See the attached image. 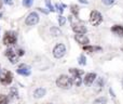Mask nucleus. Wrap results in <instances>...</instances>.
I'll list each match as a JSON object with an SVG mask.
<instances>
[{"label":"nucleus","instance_id":"obj_28","mask_svg":"<svg viewBox=\"0 0 123 104\" xmlns=\"http://www.w3.org/2000/svg\"><path fill=\"white\" fill-rule=\"evenodd\" d=\"M11 93H12L13 97H17V90L15 89V88H12V89H11Z\"/></svg>","mask_w":123,"mask_h":104},{"label":"nucleus","instance_id":"obj_7","mask_svg":"<svg viewBox=\"0 0 123 104\" xmlns=\"http://www.w3.org/2000/svg\"><path fill=\"white\" fill-rule=\"evenodd\" d=\"M39 22V15L37 12H31L27 17H26V24L27 25H36L37 23Z\"/></svg>","mask_w":123,"mask_h":104},{"label":"nucleus","instance_id":"obj_6","mask_svg":"<svg viewBox=\"0 0 123 104\" xmlns=\"http://www.w3.org/2000/svg\"><path fill=\"white\" fill-rule=\"evenodd\" d=\"M13 80V75L11 72H4L0 75V81H1L2 85L6 86V85H10Z\"/></svg>","mask_w":123,"mask_h":104},{"label":"nucleus","instance_id":"obj_19","mask_svg":"<svg viewBox=\"0 0 123 104\" xmlns=\"http://www.w3.org/2000/svg\"><path fill=\"white\" fill-rule=\"evenodd\" d=\"M72 83L77 86H80L82 80H81V76H74L72 77Z\"/></svg>","mask_w":123,"mask_h":104},{"label":"nucleus","instance_id":"obj_18","mask_svg":"<svg viewBox=\"0 0 123 104\" xmlns=\"http://www.w3.org/2000/svg\"><path fill=\"white\" fill-rule=\"evenodd\" d=\"M70 10H71V13L74 15V16H78V14H79V7L78 6L72 4V6L70 7Z\"/></svg>","mask_w":123,"mask_h":104},{"label":"nucleus","instance_id":"obj_10","mask_svg":"<svg viewBox=\"0 0 123 104\" xmlns=\"http://www.w3.org/2000/svg\"><path fill=\"white\" fill-rule=\"evenodd\" d=\"M96 79V74L95 73H89V74H86L85 75V77H84V83L86 86H90V85H92V83H94V80Z\"/></svg>","mask_w":123,"mask_h":104},{"label":"nucleus","instance_id":"obj_29","mask_svg":"<svg viewBox=\"0 0 123 104\" xmlns=\"http://www.w3.org/2000/svg\"><path fill=\"white\" fill-rule=\"evenodd\" d=\"M17 54H18L19 56H22V55H24V51H23L22 49H19L18 51H17Z\"/></svg>","mask_w":123,"mask_h":104},{"label":"nucleus","instance_id":"obj_33","mask_svg":"<svg viewBox=\"0 0 123 104\" xmlns=\"http://www.w3.org/2000/svg\"><path fill=\"white\" fill-rule=\"evenodd\" d=\"M2 16V14H1V13H0V17H1Z\"/></svg>","mask_w":123,"mask_h":104},{"label":"nucleus","instance_id":"obj_16","mask_svg":"<svg viewBox=\"0 0 123 104\" xmlns=\"http://www.w3.org/2000/svg\"><path fill=\"white\" fill-rule=\"evenodd\" d=\"M50 32H51L52 36H54V37H57V36H61L62 35V30L57 27H52L51 29H50Z\"/></svg>","mask_w":123,"mask_h":104},{"label":"nucleus","instance_id":"obj_8","mask_svg":"<svg viewBox=\"0 0 123 104\" xmlns=\"http://www.w3.org/2000/svg\"><path fill=\"white\" fill-rule=\"evenodd\" d=\"M6 55L9 57V60L11 61V63L12 64H15L17 62V60H18V56L19 55L17 54L16 51H14L13 49H8L6 51Z\"/></svg>","mask_w":123,"mask_h":104},{"label":"nucleus","instance_id":"obj_31","mask_svg":"<svg viewBox=\"0 0 123 104\" xmlns=\"http://www.w3.org/2000/svg\"><path fill=\"white\" fill-rule=\"evenodd\" d=\"M80 1L82 2V3H87V1H86V0H80Z\"/></svg>","mask_w":123,"mask_h":104},{"label":"nucleus","instance_id":"obj_20","mask_svg":"<svg viewBox=\"0 0 123 104\" xmlns=\"http://www.w3.org/2000/svg\"><path fill=\"white\" fill-rule=\"evenodd\" d=\"M9 103V99L4 94H0V104H8Z\"/></svg>","mask_w":123,"mask_h":104},{"label":"nucleus","instance_id":"obj_34","mask_svg":"<svg viewBox=\"0 0 123 104\" xmlns=\"http://www.w3.org/2000/svg\"><path fill=\"white\" fill-rule=\"evenodd\" d=\"M121 50H122V51H123V47H122V48H121Z\"/></svg>","mask_w":123,"mask_h":104},{"label":"nucleus","instance_id":"obj_5","mask_svg":"<svg viewBox=\"0 0 123 104\" xmlns=\"http://www.w3.org/2000/svg\"><path fill=\"white\" fill-rule=\"evenodd\" d=\"M66 53V47L63 45V43H58L54 47L53 49V55L56 57V59H61V57L64 56V54Z\"/></svg>","mask_w":123,"mask_h":104},{"label":"nucleus","instance_id":"obj_13","mask_svg":"<svg viewBox=\"0 0 123 104\" xmlns=\"http://www.w3.org/2000/svg\"><path fill=\"white\" fill-rule=\"evenodd\" d=\"M45 92H47V90H45L44 88H38V89H36V91L34 92V97L36 99H40L45 96Z\"/></svg>","mask_w":123,"mask_h":104},{"label":"nucleus","instance_id":"obj_24","mask_svg":"<svg viewBox=\"0 0 123 104\" xmlns=\"http://www.w3.org/2000/svg\"><path fill=\"white\" fill-rule=\"evenodd\" d=\"M45 3H47V7L49 8V10L51 11V12L55 11V9L53 8V6H52V3H51V1H50V0H45Z\"/></svg>","mask_w":123,"mask_h":104},{"label":"nucleus","instance_id":"obj_32","mask_svg":"<svg viewBox=\"0 0 123 104\" xmlns=\"http://www.w3.org/2000/svg\"><path fill=\"white\" fill-rule=\"evenodd\" d=\"M1 8H2V1L0 0V9H1Z\"/></svg>","mask_w":123,"mask_h":104},{"label":"nucleus","instance_id":"obj_30","mask_svg":"<svg viewBox=\"0 0 123 104\" xmlns=\"http://www.w3.org/2000/svg\"><path fill=\"white\" fill-rule=\"evenodd\" d=\"M4 2H6V3H8V4H12L13 3L12 0H4Z\"/></svg>","mask_w":123,"mask_h":104},{"label":"nucleus","instance_id":"obj_1","mask_svg":"<svg viewBox=\"0 0 123 104\" xmlns=\"http://www.w3.org/2000/svg\"><path fill=\"white\" fill-rule=\"evenodd\" d=\"M72 78H69L66 75H61L57 79H56V85L57 87L63 88V89H69L72 86Z\"/></svg>","mask_w":123,"mask_h":104},{"label":"nucleus","instance_id":"obj_12","mask_svg":"<svg viewBox=\"0 0 123 104\" xmlns=\"http://www.w3.org/2000/svg\"><path fill=\"white\" fill-rule=\"evenodd\" d=\"M83 50L87 52H98L102 51V48L98 46H83Z\"/></svg>","mask_w":123,"mask_h":104},{"label":"nucleus","instance_id":"obj_14","mask_svg":"<svg viewBox=\"0 0 123 104\" xmlns=\"http://www.w3.org/2000/svg\"><path fill=\"white\" fill-rule=\"evenodd\" d=\"M111 32L115 33L116 35L118 36H123V26H120V25H115L111 27Z\"/></svg>","mask_w":123,"mask_h":104},{"label":"nucleus","instance_id":"obj_36","mask_svg":"<svg viewBox=\"0 0 123 104\" xmlns=\"http://www.w3.org/2000/svg\"><path fill=\"white\" fill-rule=\"evenodd\" d=\"M49 104H52V103H49Z\"/></svg>","mask_w":123,"mask_h":104},{"label":"nucleus","instance_id":"obj_21","mask_svg":"<svg viewBox=\"0 0 123 104\" xmlns=\"http://www.w3.org/2000/svg\"><path fill=\"white\" fill-rule=\"evenodd\" d=\"M32 3H34V0H23V6L26 7V8L31 7Z\"/></svg>","mask_w":123,"mask_h":104},{"label":"nucleus","instance_id":"obj_9","mask_svg":"<svg viewBox=\"0 0 123 104\" xmlns=\"http://www.w3.org/2000/svg\"><path fill=\"white\" fill-rule=\"evenodd\" d=\"M17 73L19 75H23V76H29L30 75V67L28 65H25V64H22L19 65L18 69H17Z\"/></svg>","mask_w":123,"mask_h":104},{"label":"nucleus","instance_id":"obj_3","mask_svg":"<svg viewBox=\"0 0 123 104\" xmlns=\"http://www.w3.org/2000/svg\"><path fill=\"white\" fill-rule=\"evenodd\" d=\"M103 21V16L98 11L94 10L91 12V15H90V23L92 24L93 26H97L102 23Z\"/></svg>","mask_w":123,"mask_h":104},{"label":"nucleus","instance_id":"obj_15","mask_svg":"<svg viewBox=\"0 0 123 104\" xmlns=\"http://www.w3.org/2000/svg\"><path fill=\"white\" fill-rule=\"evenodd\" d=\"M103 85H104V79L98 78L97 81H96V83H95V91L99 92L100 90H102V88H103Z\"/></svg>","mask_w":123,"mask_h":104},{"label":"nucleus","instance_id":"obj_26","mask_svg":"<svg viewBox=\"0 0 123 104\" xmlns=\"http://www.w3.org/2000/svg\"><path fill=\"white\" fill-rule=\"evenodd\" d=\"M58 23H60L61 26H63L64 24L66 23V19L64 16H60V17H58Z\"/></svg>","mask_w":123,"mask_h":104},{"label":"nucleus","instance_id":"obj_35","mask_svg":"<svg viewBox=\"0 0 123 104\" xmlns=\"http://www.w3.org/2000/svg\"><path fill=\"white\" fill-rule=\"evenodd\" d=\"M122 85H123V79H122Z\"/></svg>","mask_w":123,"mask_h":104},{"label":"nucleus","instance_id":"obj_4","mask_svg":"<svg viewBox=\"0 0 123 104\" xmlns=\"http://www.w3.org/2000/svg\"><path fill=\"white\" fill-rule=\"evenodd\" d=\"M71 27H72V30H74L76 34L83 35L86 33V27L84 26V24L79 22V21H77V22L71 21Z\"/></svg>","mask_w":123,"mask_h":104},{"label":"nucleus","instance_id":"obj_27","mask_svg":"<svg viewBox=\"0 0 123 104\" xmlns=\"http://www.w3.org/2000/svg\"><path fill=\"white\" fill-rule=\"evenodd\" d=\"M103 3L106 4V6H110V4H112L113 2H115V0H102Z\"/></svg>","mask_w":123,"mask_h":104},{"label":"nucleus","instance_id":"obj_22","mask_svg":"<svg viewBox=\"0 0 123 104\" xmlns=\"http://www.w3.org/2000/svg\"><path fill=\"white\" fill-rule=\"evenodd\" d=\"M79 64H80V65H85V64H86V59H85V56L83 54H81L80 56H79Z\"/></svg>","mask_w":123,"mask_h":104},{"label":"nucleus","instance_id":"obj_11","mask_svg":"<svg viewBox=\"0 0 123 104\" xmlns=\"http://www.w3.org/2000/svg\"><path fill=\"white\" fill-rule=\"evenodd\" d=\"M74 39H76V40L78 41L79 43H81V45H83V46L87 45V43L90 42L89 38H87V37L85 36V35H81V34H78V35H76V36H74Z\"/></svg>","mask_w":123,"mask_h":104},{"label":"nucleus","instance_id":"obj_25","mask_svg":"<svg viewBox=\"0 0 123 104\" xmlns=\"http://www.w3.org/2000/svg\"><path fill=\"white\" fill-rule=\"evenodd\" d=\"M107 102V99L106 98H99L97 100L94 101V103H106Z\"/></svg>","mask_w":123,"mask_h":104},{"label":"nucleus","instance_id":"obj_23","mask_svg":"<svg viewBox=\"0 0 123 104\" xmlns=\"http://www.w3.org/2000/svg\"><path fill=\"white\" fill-rule=\"evenodd\" d=\"M65 4H62V3H56V6H55V8L57 9V11L60 13H63V11H64V8H65Z\"/></svg>","mask_w":123,"mask_h":104},{"label":"nucleus","instance_id":"obj_17","mask_svg":"<svg viewBox=\"0 0 123 104\" xmlns=\"http://www.w3.org/2000/svg\"><path fill=\"white\" fill-rule=\"evenodd\" d=\"M69 72L72 74V76H81V75L83 74L82 70L80 69H77V68H70Z\"/></svg>","mask_w":123,"mask_h":104},{"label":"nucleus","instance_id":"obj_2","mask_svg":"<svg viewBox=\"0 0 123 104\" xmlns=\"http://www.w3.org/2000/svg\"><path fill=\"white\" fill-rule=\"evenodd\" d=\"M16 40H17V36H16V33L14 32H6L3 37V43L6 46L14 45L16 42Z\"/></svg>","mask_w":123,"mask_h":104}]
</instances>
